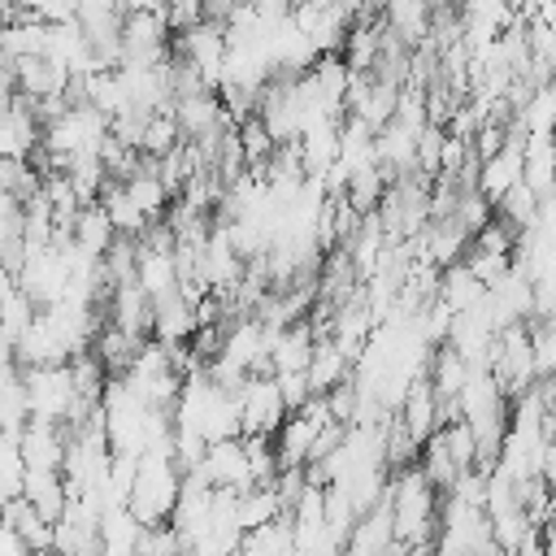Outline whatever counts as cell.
<instances>
[{
	"label": "cell",
	"instance_id": "4",
	"mask_svg": "<svg viewBox=\"0 0 556 556\" xmlns=\"http://www.w3.org/2000/svg\"><path fill=\"white\" fill-rule=\"evenodd\" d=\"M200 473L213 491H248L256 486L252 482V460H248V439H222V443H208L204 460H200Z\"/></svg>",
	"mask_w": 556,
	"mask_h": 556
},
{
	"label": "cell",
	"instance_id": "13",
	"mask_svg": "<svg viewBox=\"0 0 556 556\" xmlns=\"http://www.w3.org/2000/svg\"><path fill=\"white\" fill-rule=\"evenodd\" d=\"M508 126H517L526 139H530V135H556V83L534 87L530 104H526Z\"/></svg>",
	"mask_w": 556,
	"mask_h": 556
},
{
	"label": "cell",
	"instance_id": "10",
	"mask_svg": "<svg viewBox=\"0 0 556 556\" xmlns=\"http://www.w3.org/2000/svg\"><path fill=\"white\" fill-rule=\"evenodd\" d=\"M139 287L152 295V300H165L182 287V274H178V256L174 252H156V248H139Z\"/></svg>",
	"mask_w": 556,
	"mask_h": 556
},
{
	"label": "cell",
	"instance_id": "16",
	"mask_svg": "<svg viewBox=\"0 0 556 556\" xmlns=\"http://www.w3.org/2000/svg\"><path fill=\"white\" fill-rule=\"evenodd\" d=\"M443 143H447V130L443 126H426L421 139H417V169L439 178L443 174Z\"/></svg>",
	"mask_w": 556,
	"mask_h": 556
},
{
	"label": "cell",
	"instance_id": "11",
	"mask_svg": "<svg viewBox=\"0 0 556 556\" xmlns=\"http://www.w3.org/2000/svg\"><path fill=\"white\" fill-rule=\"evenodd\" d=\"M439 300L460 317V313H469V308H478V304L486 300V287H482V278L460 261V265L443 269V278H439Z\"/></svg>",
	"mask_w": 556,
	"mask_h": 556
},
{
	"label": "cell",
	"instance_id": "6",
	"mask_svg": "<svg viewBox=\"0 0 556 556\" xmlns=\"http://www.w3.org/2000/svg\"><path fill=\"white\" fill-rule=\"evenodd\" d=\"M382 22L395 39H404L413 52L430 39V26H434V9L430 0H387L382 4Z\"/></svg>",
	"mask_w": 556,
	"mask_h": 556
},
{
	"label": "cell",
	"instance_id": "12",
	"mask_svg": "<svg viewBox=\"0 0 556 556\" xmlns=\"http://www.w3.org/2000/svg\"><path fill=\"white\" fill-rule=\"evenodd\" d=\"M100 204L109 208V217H113V226H117V235H122V239H143V230L152 226V222L143 217V208L130 200L126 182H109V187H104V195H100Z\"/></svg>",
	"mask_w": 556,
	"mask_h": 556
},
{
	"label": "cell",
	"instance_id": "2",
	"mask_svg": "<svg viewBox=\"0 0 556 556\" xmlns=\"http://www.w3.org/2000/svg\"><path fill=\"white\" fill-rule=\"evenodd\" d=\"M26 395H30V417H43V421L65 426L70 413H74V404H78V387H74L70 365L26 369Z\"/></svg>",
	"mask_w": 556,
	"mask_h": 556
},
{
	"label": "cell",
	"instance_id": "1",
	"mask_svg": "<svg viewBox=\"0 0 556 556\" xmlns=\"http://www.w3.org/2000/svg\"><path fill=\"white\" fill-rule=\"evenodd\" d=\"M182 469H178V460L174 456H156V452H148L143 460H139V478H135V486H130V513L143 521V526H169V517H174V508H178V500H182Z\"/></svg>",
	"mask_w": 556,
	"mask_h": 556
},
{
	"label": "cell",
	"instance_id": "5",
	"mask_svg": "<svg viewBox=\"0 0 556 556\" xmlns=\"http://www.w3.org/2000/svg\"><path fill=\"white\" fill-rule=\"evenodd\" d=\"M109 321L122 326L126 334L152 339V330H156V300H152L139 282H122V287H113V295H109Z\"/></svg>",
	"mask_w": 556,
	"mask_h": 556
},
{
	"label": "cell",
	"instance_id": "18",
	"mask_svg": "<svg viewBox=\"0 0 556 556\" xmlns=\"http://www.w3.org/2000/svg\"><path fill=\"white\" fill-rule=\"evenodd\" d=\"M35 556H56V552H35Z\"/></svg>",
	"mask_w": 556,
	"mask_h": 556
},
{
	"label": "cell",
	"instance_id": "17",
	"mask_svg": "<svg viewBox=\"0 0 556 556\" xmlns=\"http://www.w3.org/2000/svg\"><path fill=\"white\" fill-rule=\"evenodd\" d=\"M274 378H278L282 400H287L291 413H300V408L313 400V382H308V374H274Z\"/></svg>",
	"mask_w": 556,
	"mask_h": 556
},
{
	"label": "cell",
	"instance_id": "3",
	"mask_svg": "<svg viewBox=\"0 0 556 556\" xmlns=\"http://www.w3.org/2000/svg\"><path fill=\"white\" fill-rule=\"evenodd\" d=\"M239 404H243V434H278L282 421L291 417L274 374H252L239 391Z\"/></svg>",
	"mask_w": 556,
	"mask_h": 556
},
{
	"label": "cell",
	"instance_id": "9",
	"mask_svg": "<svg viewBox=\"0 0 556 556\" xmlns=\"http://www.w3.org/2000/svg\"><path fill=\"white\" fill-rule=\"evenodd\" d=\"M143 343L148 339H139V334H126L122 326H113V321H104V330L96 334V343H91V352L100 356V365L109 369V378H122L130 365H135V356L143 352Z\"/></svg>",
	"mask_w": 556,
	"mask_h": 556
},
{
	"label": "cell",
	"instance_id": "7",
	"mask_svg": "<svg viewBox=\"0 0 556 556\" xmlns=\"http://www.w3.org/2000/svg\"><path fill=\"white\" fill-rule=\"evenodd\" d=\"M122 235H117V226H113V217H109V208L96 200V204H83V213L74 217V243L87 252V256H96V261H104L109 256V248L117 243Z\"/></svg>",
	"mask_w": 556,
	"mask_h": 556
},
{
	"label": "cell",
	"instance_id": "15",
	"mask_svg": "<svg viewBox=\"0 0 556 556\" xmlns=\"http://www.w3.org/2000/svg\"><path fill=\"white\" fill-rule=\"evenodd\" d=\"M491 217H495V204H491V200H486V195H482L478 187H473V191H460V200H456V213H452V222H456V226H460V230H465L469 239H473V235H478V230H482V226H486Z\"/></svg>",
	"mask_w": 556,
	"mask_h": 556
},
{
	"label": "cell",
	"instance_id": "14",
	"mask_svg": "<svg viewBox=\"0 0 556 556\" xmlns=\"http://www.w3.org/2000/svg\"><path fill=\"white\" fill-rule=\"evenodd\" d=\"M539 204H543V195L521 178V182L495 204V217H504L513 230H530V226L539 222Z\"/></svg>",
	"mask_w": 556,
	"mask_h": 556
},
{
	"label": "cell",
	"instance_id": "8",
	"mask_svg": "<svg viewBox=\"0 0 556 556\" xmlns=\"http://www.w3.org/2000/svg\"><path fill=\"white\" fill-rule=\"evenodd\" d=\"M4 530L17 534L30 552H52V539H56V526L30 504V500H9V513H4Z\"/></svg>",
	"mask_w": 556,
	"mask_h": 556
}]
</instances>
